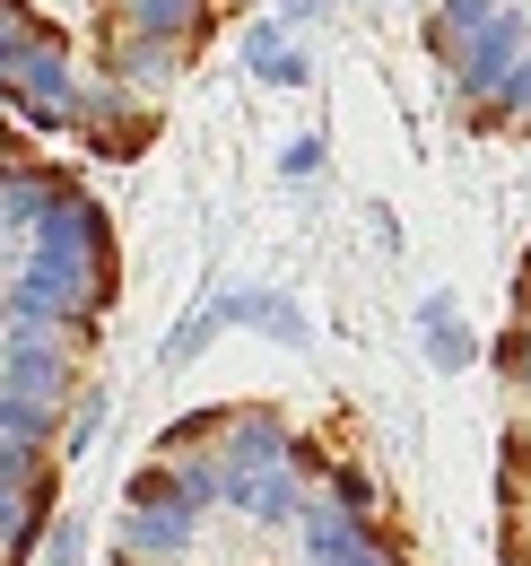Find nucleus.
<instances>
[{
    "mask_svg": "<svg viewBox=\"0 0 531 566\" xmlns=\"http://www.w3.org/2000/svg\"><path fill=\"white\" fill-rule=\"evenodd\" d=\"M209 314H218V332H262L279 349H314V323L288 287H209Z\"/></svg>",
    "mask_w": 531,
    "mask_h": 566,
    "instance_id": "obj_5",
    "label": "nucleus"
},
{
    "mask_svg": "<svg viewBox=\"0 0 531 566\" xmlns=\"http://www.w3.org/2000/svg\"><path fill=\"white\" fill-rule=\"evenodd\" d=\"M35 489H44V480H35ZM27 480H0V541H9V532H18V514H27Z\"/></svg>",
    "mask_w": 531,
    "mask_h": 566,
    "instance_id": "obj_20",
    "label": "nucleus"
},
{
    "mask_svg": "<svg viewBox=\"0 0 531 566\" xmlns=\"http://www.w3.org/2000/svg\"><path fill=\"white\" fill-rule=\"evenodd\" d=\"M148 132H157V114H148V96H132V87L105 78V87L79 96V140L96 148V157H132Z\"/></svg>",
    "mask_w": 531,
    "mask_h": 566,
    "instance_id": "obj_6",
    "label": "nucleus"
},
{
    "mask_svg": "<svg viewBox=\"0 0 531 566\" xmlns=\"http://www.w3.org/2000/svg\"><path fill=\"white\" fill-rule=\"evenodd\" d=\"M18 271H35V280L53 287V296H70L87 323L114 305V287H123V262H114V227H105V210L87 201V192H62L53 210H44V227L27 235V262Z\"/></svg>",
    "mask_w": 531,
    "mask_h": 566,
    "instance_id": "obj_2",
    "label": "nucleus"
},
{
    "mask_svg": "<svg viewBox=\"0 0 531 566\" xmlns=\"http://www.w3.org/2000/svg\"><path fill=\"white\" fill-rule=\"evenodd\" d=\"M418 349H427L436 375H470V366L488 357V340L470 332V314L454 305V287H427V296H418Z\"/></svg>",
    "mask_w": 531,
    "mask_h": 566,
    "instance_id": "obj_7",
    "label": "nucleus"
},
{
    "mask_svg": "<svg viewBox=\"0 0 531 566\" xmlns=\"http://www.w3.org/2000/svg\"><path fill=\"white\" fill-rule=\"evenodd\" d=\"M114 27H132L148 44H175V53H192L200 35H209V0H123V18Z\"/></svg>",
    "mask_w": 531,
    "mask_h": 566,
    "instance_id": "obj_10",
    "label": "nucleus"
},
{
    "mask_svg": "<svg viewBox=\"0 0 531 566\" xmlns=\"http://www.w3.org/2000/svg\"><path fill=\"white\" fill-rule=\"evenodd\" d=\"M0 566H9V558H0Z\"/></svg>",
    "mask_w": 531,
    "mask_h": 566,
    "instance_id": "obj_23",
    "label": "nucleus"
},
{
    "mask_svg": "<svg viewBox=\"0 0 531 566\" xmlns=\"http://www.w3.org/2000/svg\"><path fill=\"white\" fill-rule=\"evenodd\" d=\"M323 166H332V140H323V132H296V140L279 148V184H314Z\"/></svg>",
    "mask_w": 531,
    "mask_h": 566,
    "instance_id": "obj_17",
    "label": "nucleus"
},
{
    "mask_svg": "<svg viewBox=\"0 0 531 566\" xmlns=\"http://www.w3.org/2000/svg\"><path fill=\"white\" fill-rule=\"evenodd\" d=\"M305 427L288 419L279 401H227V436H218V462H227V480H244V471H279V462H305Z\"/></svg>",
    "mask_w": 531,
    "mask_h": 566,
    "instance_id": "obj_4",
    "label": "nucleus"
},
{
    "mask_svg": "<svg viewBox=\"0 0 531 566\" xmlns=\"http://www.w3.org/2000/svg\"><path fill=\"white\" fill-rule=\"evenodd\" d=\"M497 375H506L514 392H531V314H514V332L497 340Z\"/></svg>",
    "mask_w": 531,
    "mask_h": 566,
    "instance_id": "obj_19",
    "label": "nucleus"
},
{
    "mask_svg": "<svg viewBox=\"0 0 531 566\" xmlns=\"http://www.w3.org/2000/svg\"><path fill=\"white\" fill-rule=\"evenodd\" d=\"M279 18H288V27H305V18H332V0H279Z\"/></svg>",
    "mask_w": 531,
    "mask_h": 566,
    "instance_id": "obj_22",
    "label": "nucleus"
},
{
    "mask_svg": "<svg viewBox=\"0 0 531 566\" xmlns=\"http://www.w3.org/2000/svg\"><path fill=\"white\" fill-rule=\"evenodd\" d=\"M87 558V523H79V514H53V532H44V549H35V566H79Z\"/></svg>",
    "mask_w": 531,
    "mask_h": 566,
    "instance_id": "obj_18",
    "label": "nucleus"
},
{
    "mask_svg": "<svg viewBox=\"0 0 531 566\" xmlns=\"http://www.w3.org/2000/svg\"><path fill=\"white\" fill-rule=\"evenodd\" d=\"M314 566H418V558H409V541H400L393 523H375V532H357L348 549H332V558H314Z\"/></svg>",
    "mask_w": 531,
    "mask_h": 566,
    "instance_id": "obj_14",
    "label": "nucleus"
},
{
    "mask_svg": "<svg viewBox=\"0 0 531 566\" xmlns=\"http://www.w3.org/2000/svg\"><path fill=\"white\" fill-rule=\"evenodd\" d=\"M53 35H62V27H44L27 0H0V87L18 78V62H27L35 44H53Z\"/></svg>",
    "mask_w": 531,
    "mask_h": 566,
    "instance_id": "obj_11",
    "label": "nucleus"
},
{
    "mask_svg": "<svg viewBox=\"0 0 531 566\" xmlns=\"http://www.w3.org/2000/svg\"><path fill=\"white\" fill-rule=\"evenodd\" d=\"M200 523L192 505H123V523H114V541L132 549V558H192L200 549Z\"/></svg>",
    "mask_w": 531,
    "mask_h": 566,
    "instance_id": "obj_8",
    "label": "nucleus"
},
{
    "mask_svg": "<svg viewBox=\"0 0 531 566\" xmlns=\"http://www.w3.org/2000/svg\"><path fill=\"white\" fill-rule=\"evenodd\" d=\"M323 496H332V505H348V514H366V523H384V489H375V471H366L357 453H332Z\"/></svg>",
    "mask_w": 531,
    "mask_h": 566,
    "instance_id": "obj_12",
    "label": "nucleus"
},
{
    "mask_svg": "<svg viewBox=\"0 0 531 566\" xmlns=\"http://www.w3.org/2000/svg\"><path fill=\"white\" fill-rule=\"evenodd\" d=\"M209 340H218V314H209V296H200L192 314H184V323L166 332V366H192V357L209 349Z\"/></svg>",
    "mask_w": 531,
    "mask_h": 566,
    "instance_id": "obj_16",
    "label": "nucleus"
},
{
    "mask_svg": "<svg viewBox=\"0 0 531 566\" xmlns=\"http://www.w3.org/2000/svg\"><path fill=\"white\" fill-rule=\"evenodd\" d=\"M79 62H70V44L53 35V44H35L27 62H18V78L0 87V105L27 123V132H79Z\"/></svg>",
    "mask_w": 531,
    "mask_h": 566,
    "instance_id": "obj_3",
    "label": "nucleus"
},
{
    "mask_svg": "<svg viewBox=\"0 0 531 566\" xmlns=\"http://www.w3.org/2000/svg\"><path fill=\"white\" fill-rule=\"evenodd\" d=\"M105 410H114V401H105V384H87V392L70 401V427H62V444H53V453H62V471L96 453V436H105Z\"/></svg>",
    "mask_w": 531,
    "mask_h": 566,
    "instance_id": "obj_13",
    "label": "nucleus"
},
{
    "mask_svg": "<svg viewBox=\"0 0 531 566\" xmlns=\"http://www.w3.org/2000/svg\"><path fill=\"white\" fill-rule=\"evenodd\" d=\"M218 436H227V401H218V410H184V419H166V436H157L148 453H209Z\"/></svg>",
    "mask_w": 531,
    "mask_h": 566,
    "instance_id": "obj_15",
    "label": "nucleus"
},
{
    "mask_svg": "<svg viewBox=\"0 0 531 566\" xmlns=\"http://www.w3.org/2000/svg\"><path fill=\"white\" fill-rule=\"evenodd\" d=\"M366 227H375V244H384V253H400V218L384 210V201H366Z\"/></svg>",
    "mask_w": 531,
    "mask_h": 566,
    "instance_id": "obj_21",
    "label": "nucleus"
},
{
    "mask_svg": "<svg viewBox=\"0 0 531 566\" xmlns=\"http://www.w3.org/2000/svg\"><path fill=\"white\" fill-rule=\"evenodd\" d=\"M87 332H0V436L18 444H62Z\"/></svg>",
    "mask_w": 531,
    "mask_h": 566,
    "instance_id": "obj_1",
    "label": "nucleus"
},
{
    "mask_svg": "<svg viewBox=\"0 0 531 566\" xmlns=\"http://www.w3.org/2000/svg\"><path fill=\"white\" fill-rule=\"evenodd\" d=\"M236 53H244V71L262 78V87H314V62H305V44H296L279 18H253V27L236 35Z\"/></svg>",
    "mask_w": 531,
    "mask_h": 566,
    "instance_id": "obj_9",
    "label": "nucleus"
}]
</instances>
